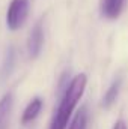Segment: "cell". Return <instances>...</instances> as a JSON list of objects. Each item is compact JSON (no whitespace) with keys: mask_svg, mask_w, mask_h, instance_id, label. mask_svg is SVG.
<instances>
[{"mask_svg":"<svg viewBox=\"0 0 128 129\" xmlns=\"http://www.w3.org/2000/svg\"><path fill=\"white\" fill-rule=\"evenodd\" d=\"M88 86V75L80 72L75 77H72L69 80V83H66L63 89V93L60 96L59 105L51 117L50 126L48 129H66L71 119H72V113L78 104V101L81 99L84 90Z\"/></svg>","mask_w":128,"mask_h":129,"instance_id":"6da1fadb","label":"cell"},{"mask_svg":"<svg viewBox=\"0 0 128 129\" xmlns=\"http://www.w3.org/2000/svg\"><path fill=\"white\" fill-rule=\"evenodd\" d=\"M30 0H11L6 12V26L9 30H20L29 17Z\"/></svg>","mask_w":128,"mask_h":129,"instance_id":"7a4b0ae2","label":"cell"},{"mask_svg":"<svg viewBox=\"0 0 128 129\" xmlns=\"http://www.w3.org/2000/svg\"><path fill=\"white\" fill-rule=\"evenodd\" d=\"M44 47V27L42 23L38 21L30 30V35L27 38V54L30 59H38Z\"/></svg>","mask_w":128,"mask_h":129,"instance_id":"3957f363","label":"cell"},{"mask_svg":"<svg viewBox=\"0 0 128 129\" xmlns=\"http://www.w3.org/2000/svg\"><path fill=\"white\" fill-rule=\"evenodd\" d=\"M14 110V95L5 93L0 98V129H8Z\"/></svg>","mask_w":128,"mask_h":129,"instance_id":"277c9868","label":"cell"},{"mask_svg":"<svg viewBox=\"0 0 128 129\" xmlns=\"http://www.w3.org/2000/svg\"><path fill=\"white\" fill-rule=\"evenodd\" d=\"M42 107H44V101L39 96L33 98L32 101L26 105V108H24V111H23V114H21V123H23V125L32 123L33 120L39 116Z\"/></svg>","mask_w":128,"mask_h":129,"instance_id":"5b68a950","label":"cell"},{"mask_svg":"<svg viewBox=\"0 0 128 129\" xmlns=\"http://www.w3.org/2000/svg\"><path fill=\"white\" fill-rule=\"evenodd\" d=\"M125 0H102L101 9H102V15L107 17L109 20H116L124 9Z\"/></svg>","mask_w":128,"mask_h":129,"instance_id":"8992f818","label":"cell"},{"mask_svg":"<svg viewBox=\"0 0 128 129\" xmlns=\"http://www.w3.org/2000/svg\"><path fill=\"white\" fill-rule=\"evenodd\" d=\"M121 87H122V78H116L109 86V89L105 90V93L102 96V101H101V105L104 108H110L116 102V99L119 96V92H121Z\"/></svg>","mask_w":128,"mask_h":129,"instance_id":"52a82bcc","label":"cell"},{"mask_svg":"<svg viewBox=\"0 0 128 129\" xmlns=\"http://www.w3.org/2000/svg\"><path fill=\"white\" fill-rule=\"evenodd\" d=\"M88 125H89V110L86 105H81L80 110H77V113L72 116L66 129H88Z\"/></svg>","mask_w":128,"mask_h":129,"instance_id":"ba28073f","label":"cell"},{"mask_svg":"<svg viewBox=\"0 0 128 129\" xmlns=\"http://www.w3.org/2000/svg\"><path fill=\"white\" fill-rule=\"evenodd\" d=\"M12 62H14V53H12V50H9V53H8V56H6V60H5V64H3V68H2V75L3 77H6V75H9V72H11V69H12Z\"/></svg>","mask_w":128,"mask_h":129,"instance_id":"9c48e42d","label":"cell"},{"mask_svg":"<svg viewBox=\"0 0 128 129\" xmlns=\"http://www.w3.org/2000/svg\"><path fill=\"white\" fill-rule=\"evenodd\" d=\"M112 129H128V128H127V125H125V122L119 119V120L115 122V125H113V128Z\"/></svg>","mask_w":128,"mask_h":129,"instance_id":"30bf717a","label":"cell"}]
</instances>
